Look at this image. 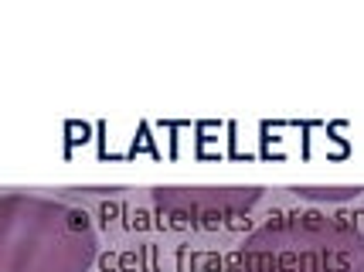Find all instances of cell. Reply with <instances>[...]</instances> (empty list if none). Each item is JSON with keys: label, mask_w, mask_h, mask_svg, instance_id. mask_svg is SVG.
I'll use <instances>...</instances> for the list:
<instances>
[{"label": "cell", "mask_w": 364, "mask_h": 272, "mask_svg": "<svg viewBox=\"0 0 364 272\" xmlns=\"http://www.w3.org/2000/svg\"><path fill=\"white\" fill-rule=\"evenodd\" d=\"M238 266L242 272H364V232L320 211H286L245 235Z\"/></svg>", "instance_id": "cell-2"}, {"label": "cell", "mask_w": 364, "mask_h": 272, "mask_svg": "<svg viewBox=\"0 0 364 272\" xmlns=\"http://www.w3.org/2000/svg\"><path fill=\"white\" fill-rule=\"evenodd\" d=\"M361 191L364 187H358V184H344V187H310V184H303V187H293L296 197H306V201H327V205H333V201H354Z\"/></svg>", "instance_id": "cell-4"}, {"label": "cell", "mask_w": 364, "mask_h": 272, "mask_svg": "<svg viewBox=\"0 0 364 272\" xmlns=\"http://www.w3.org/2000/svg\"><path fill=\"white\" fill-rule=\"evenodd\" d=\"M259 184H160L150 201L160 218L181 228H218L245 218L262 201Z\"/></svg>", "instance_id": "cell-3"}, {"label": "cell", "mask_w": 364, "mask_h": 272, "mask_svg": "<svg viewBox=\"0 0 364 272\" xmlns=\"http://www.w3.org/2000/svg\"><path fill=\"white\" fill-rule=\"evenodd\" d=\"M99 256L92 218L24 191L0 197V272H89Z\"/></svg>", "instance_id": "cell-1"}]
</instances>
